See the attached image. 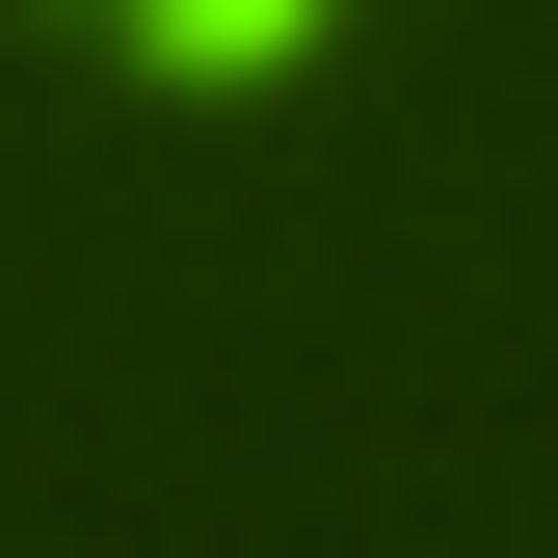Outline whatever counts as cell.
Segmentation results:
<instances>
[{
	"instance_id": "cell-1",
	"label": "cell",
	"mask_w": 558,
	"mask_h": 558,
	"mask_svg": "<svg viewBox=\"0 0 558 558\" xmlns=\"http://www.w3.org/2000/svg\"><path fill=\"white\" fill-rule=\"evenodd\" d=\"M133 53H160V81H240V53H293V0H107Z\"/></svg>"
}]
</instances>
